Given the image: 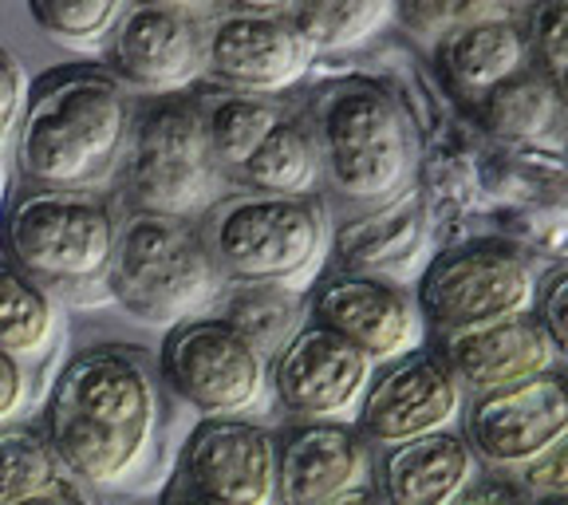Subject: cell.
<instances>
[{
	"label": "cell",
	"instance_id": "6da1fadb",
	"mask_svg": "<svg viewBox=\"0 0 568 505\" xmlns=\"http://www.w3.org/2000/svg\"><path fill=\"white\" fill-rule=\"evenodd\" d=\"M134 99L99 63L55 68L28 88L12 139L20 186L106 190L131 142Z\"/></svg>",
	"mask_w": 568,
	"mask_h": 505
},
{
	"label": "cell",
	"instance_id": "7a4b0ae2",
	"mask_svg": "<svg viewBox=\"0 0 568 505\" xmlns=\"http://www.w3.org/2000/svg\"><path fill=\"white\" fill-rule=\"evenodd\" d=\"M308 131L320 154V186L352 210H383L415 182V119L383 83H328L312 99Z\"/></svg>",
	"mask_w": 568,
	"mask_h": 505
},
{
	"label": "cell",
	"instance_id": "3957f363",
	"mask_svg": "<svg viewBox=\"0 0 568 505\" xmlns=\"http://www.w3.org/2000/svg\"><path fill=\"white\" fill-rule=\"evenodd\" d=\"M119 238V205L103 190L20 186L0 213V257L55 301L103 293Z\"/></svg>",
	"mask_w": 568,
	"mask_h": 505
},
{
	"label": "cell",
	"instance_id": "277c9868",
	"mask_svg": "<svg viewBox=\"0 0 568 505\" xmlns=\"http://www.w3.org/2000/svg\"><path fill=\"white\" fill-rule=\"evenodd\" d=\"M115 202L123 210L166 213L197 222L233 190L210 147L197 95H151L134 103L131 142L115 174Z\"/></svg>",
	"mask_w": 568,
	"mask_h": 505
},
{
	"label": "cell",
	"instance_id": "5b68a950",
	"mask_svg": "<svg viewBox=\"0 0 568 505\" xmlns=\"http://www.w3.org/2000/svg\"><path fill=\"white\" fill-rule=\"evenodd\" d=\"M103 289L134 324L170 332L182 320L205 316L222 296L225 276L213 265L197 222L123 210Z\"/></svg>",
	"mask_w": 568,
	"mask_h": 505
},
{
	"label": "cell",
	"instance_id": "8992f818",
	"mask_svg": "<svg viewBox=\"0 0 568 505\" xmlns=\"http://www.w3.org/2000/svg\"><path fill=\"white\" fill-rule=\"evenodd\" d=\"M213 265L230 284H276L304 293L328 253V205L233 186L197 218Z\"/></svg>",
	"mask_w": 568,
	"mask_h": 505
},
{
	"label": "cell",
	"instance_id": "52a82bcc",
	"mask_svg": "<svg viewBox=\"0 0 568 505\" xmlns=\"http://www.w3.org/2000/svg\"><path fill=\"white\" fill-rule=\"evenodd\" d=\"M159 383L202 418L253 415L268 395V360L217 316H190L159 347Z\"/></svg>",
	"mask_w": 568,
	"mask_h": 505
},
{
	"label": "cell",
	"instance_id": "ba28073f",
	"mask_svg": "<svg viewBox=\"0 0 568 505\" xmlns=\"http://www.w3.org/2000/svg\"><path fill=\"white\" fill-rule=\"evenodd\" d=\"M532 296L537 284L529 265L501 241H470L446 249L423 269L415 284L418 312L435 336L525 316L532 312Z\"/></svg>",
	"mask_w": 568,
	"mask_h": 505
},
{
	"label": "cell",
	"instance_id": "9c48e42d",
	"mask_svg": "<svg viewBox=\"0 0 568 505\" xmlns=\"http://www.w3.org/2000/svg\"><path fill=\"white\" fill-rule=\"evenodd\" d=\"M52 403L80 415L83 423L99 426L106 435L139 443L154 451L162 423L159 403V367L142 352L123 344L83 347L60 367L52 383Z\"/></svg>",
	"mask_w": 568,
	"mask_h": 505
},
{
	"label": "cell",
	"instance_id": "30bf717a",
	"mask_svg": "<svg viewBox=\"0 0 568 505\" xmlns=\"http://www.w3.org/2000/svg\"><path fill=\"white\" fill-rule=\"evenodd\" d=\"M375 364L332 329L304 320L268 360V395L293 423H352Z\"/></svg>",
	"mask_w": 568,
	"mask_h": 505
},
{
	"label": "cell",
	"instance_id": "8fae6325",
	"mask_svg": "<svg viewBox=\"0 0 568 505\" xmlns=\"http://www.w3.org/2000/svg\"><path fill=\"white\" fill-rule=\"evenodd\" d=\"M462 407H466V391L458 375L446 367L435 347H418L375 367L352 423L375 451H383V446L446 431L462 415Z\"/></svg>",
	"mask_w": 568,
	"mask_h": 505
},
{
	"label": "cell",
	"instance_id": "7c38bea8",
	"mask_svg": "<svg viewBox=\"0 0 568 505\" xmlns=\"http://www.w3.org/2000/svg\"><path fill=\"white\" fill-rule=\"evenodd\" d=\"M103 68L146 99L194 91L205 80V20L131 0L103 44Z\"/></svg>",
	"mask_w": 568,
	"mask_h": 505
},
{
	"label": "cell",
	"instance_id": "4fadbf2b",
	"mask_svg": "<svg viewBox=\"0 0 568 505\" xmlns=\"http://www.w3.org/2000/svg\"><path fill=\"white\" fill-rule=\"evenodd\" d=\"M568 431V375L549 372L521 380L514 387L474 395L462 407V435L478 462L497 471H521L541 458Z\"/></svg>",
	"mask_w": 568,
	"mask_h": 505
},
{
	"label": "cell",
	"instance_id": "5bb4252c",
	"mask_svg": "<svg viewBox=\"0 0 568 505\" xmlns=\"http://www.w3.org/2000/svg\"><path fill=\"white\" fill-rule=\"evenodd\" d=\"M312 60L316 52L288 12L222 9L205 20V80L213 88L273 99L293 88Z\"/></svg>",
	"mask_w": 568,
	"mask_h": 505
},
{
	"label": "cell",
	"instance_id": "9a60e30c",
	"mask_svg": "<svg viewBox=\"0 0 568 505\" xmlns=\"http://www.w3.org/2000/svg\"><path fill=\"white\" fill-rule=\"evenodd\" d=\"M178 486L217 505H276V435L248 415L197 418Z\"/></svg>",
	"mask_w": 568,
	"mask_h": 505
},
{
	"label": "cell",
	"instance_id": "2e32d148",
	"mask_svg": "<svg viewBox=\"0 0 568 505\" xmlns=\"http://www.w3.org/2000/svg\"><path fill=\"white\" fill-rule=\"evenodd\" d=\"M308 320L344 336L375 367L426 347V320L415 293L372 273H336L312 289Z\"/></svg>",
	"mask_w": 568,
	"mask_h": 505
},
{
	"label": "cell",
	"instance_id": "e0dca14e",
	"mask_svg": "<svg viewBox=\"0 0 568 505\" xmlns=\"http://www.w3.org/2000/svg\"><path fill=\"white\" fill-rule=\"evenodd\" d=\"M375 446L355 423H293L276 435V505H324L372 486Z\"/></svg>",
	"mask_w": 568,
	"mask_h": 505
},
{
	"label": "cell",
	"instance_id": "ac0fdd59",
	"mask_svg": "<svg viewBox=\"0 0 568 505\" xmlns=\"http://www.w3.org/2000/svg\"><path fill=\"white\" fill-rule=\"evenodd\" d=\"M435 340V352L458 375L462 391L470 400L474 395H489V391L514 387L521 380H532V375L557 367L560 360L532 312L494 320V324H478V329L443 332Z\"/></svg>",
	"mask_w": 568,
	"mask_h": 505
},
{
	"label": "cell",
	"instance_id": "d6986e66",
	"mask_svg": "<svg viewBox=\"0 0 568 505\" xmlns=\"http://www.w3.org/2000/svg\"><path fill=\"white\" fill-rule=\"evenodd\" d=\"M474 478L478 454L454 426L399 446H383L372 474L375 494L387 505H454Z\"/></svg>",
	"mask_w": 568,
	"mask_h": 505
},
{
	"label": "cell",
	"instance_id": "ffe728a7",
	"mask_svg": "<svg viewBox=\"0 0 568 505\" xmlns=\"http://www.w3.org/2000/svg\"><path fill=\"white\" fill-rule=\"evenodd\" d=\"M438 71L446 75L454 91L466 103L478 107L497 83H506L521 68H529V36L517 20L509 17H486L458 24L435 40Z\"/></svg>",
	"mask_w": 568,
	"mask_h": 505
},
{
	"label": "cell",
	"instance_id": "44dd1931",
	"mask_svg": "<svg viewBox=\"0 0 568 505\" xmlns=\"http://www.w3.org/2000/svg\"><path fill=\"white\" fill-rule=\"evenodd\" d=\"M63 340V309L48 289L0 257V355L20 367L44 364Z\"/></svg>",
	"mask_w": 568,
	"mask_h": 505
},
{
	"label": "cell",
	"instance_id": "7402d4cb",
	"mask_svg": "<svg viewBox=\"0 0 568 505\" xmlns=\"http://www.w3.org/2000/svg\"><path fill=\"white\" fill-rule=\"evenodd\" d=\"M210 316L230 324L248 347H257L265 360H273L308 320V301L296 289H276V284H230L213 301Z\"/></svg>",
	"mask_w": 568,
	"mask_h": 505
},
{
	"label": "cell",
	"instance_id": "603a6c76",
	"mask_svg": "<svg viewBox=\"0 0 568 505\" xmlns=\"http://www.w3.org/2000/svg\"><path fill=\"white\" fill-rule=\"evenodd\" d=\"M237 190H257V194H284L304 198L320 186V154L308 123L284 115L273 131L261 139V147L248 154L245 166L233 174Z\"/></svg>",
	"mask_w": 568,
	"mask_h": 505
},
{
	"label": "cell",
	"instance_id": "cb8c5ba5",
	"mask_svg": "<svg viewBox=\"0 0 568 505\" xmlns=\"http://www.w3.org/2000/svg\"><path fill=\"white\" fill-rule=\"evenodd\" d=\"M481 123L489 127V134L506 142H529L545 139L560 119V99L552 75H545L537 63L521 68L517 75H509L506 83H497L486 99L478 103Z\"/></svg>",
	"mask_w": 568,
	"mask_h": 505
},
{
	"label": "cell",
	"instance_id": "d4e9b609",
	"mask_svg": "<svg viewBox=\"0 0 568 505\" xmlns=\"http://www.w3.org/2000/svg\"><path fill=\"white\" fill-rule=\"evenodd\" d=\"M205 115V131H210V147L222 162V170L237 174L248 162V154L257 151L261 139L284 119V107L268 95H245V91H210L197 95Z\"/></svg>",
	"mask_w": 568,
	"mask_h": 505
},
{
	"label": "cell",
	"instance_id": "484cf974",
	"mask_svg": "<svg viewBox=\"0 0 568 505\" xmlns=\"http://www.w3.org/2000/svg\"><path fill=\"white\" fill-rule=\"evenodd\" d=\"M288 20L312 52H347L395 20V0H293Z\"/></svg>",
	"mask_w": 568,
	"mask_h": 505
},
{
	"label": "cell",
	"instance_id": "4316f807",
	"mask_svg": "<svg viewBox=\"0 0 568 505\" xmlns=\"http://www.w3.org/2000/svg\"><path fill=\"white\" fill-rule=\"evenodd\" d=\"M131 0H28L40 32L68 48H103Z\"/></svg>",
	"mask_w": 568,
	"mask_h": 505
},
{
	"label": "cell",
	"instance_id": "83f0119b",
	"mask_svg": "<svg viewBox=\"0 0 568 505\" xmlns=\"http://www.w3.org/2000/svg\"><path fill=\"white\" fill-rule=\"evenodd\" d=\"M55 478H63V471L44 438V426H0V505L52 486Z\"/></svg>",
	"mask_w": 568,
	"mask_h": 505
},
{
	"label": "cell",
	"instance_id": "f1b7e54d",
	"mask_svg": "<svg viewBox=\"0 0 568 505\" xmlns=\"http://www.w3.org/2000/svg\"><path fill=\"white\" fill-rule=\"evenodd\" d=\"M395 17L418 36V40H443L450 28L470 20L501 17L489 0H395Z\"/></svg>",
	"mask_w": 568,
	"mask_h": 505
},
{
	"label": "cell",
	"instance_id": "f546056e",
	"mask_svg": "<svg viewBox=\"0 0 568 505\" xmlns=\"http://www.w3.org/2000/svg\"><path fill=\"white\" fill-rule=\"evenodd\" d=\"M529 55L532 63L557 80L568 71V0H541L529 20Z\"/></svg>",
	"mask_w": 568,
	"mask_h": 505
},
{
	"label": "cell",
	"instance_id": "4dcf8cb0",
	"mask_svg": "<svg viewBox=\"0 0 568 505\" xmlns=\"http://www.w3.org/2000/svg\"><path fill=\"white\" fill-rule=\"evenodd\" d=\"M28 75H24V63L9 52V48H0V159H9L12 151V139H17V127L24 119V103H28Z\"/></svg>",
	"mask_w": 568,
	"mask_h": 505
},
{
	"label": "cell",
	"instance_id": "1f68e13d",
	"mask_svg": "<svg viewBox=\"0 0 568 505\" xmlns=\"http://www.w3.org/2000/svg\"><path fill=\"white\" fill-rule=\"evenodd\" d=\"M532 316H537V324L545 329L549 344L557 347V355L568 360V269L552 273L549 281L537 289V296H532Z\"/></svg>",
	"mask_w": 568,
	"mask_h": 505
},
{
	"label": "cell",
	"instance_id": "d6a6232c",
	"mask_svg": "<svg viewBox=\"0 0 568 505\" xmlns=\"http://www.w3.org/2000/svg\"><path fill=\"white\" fill-rule=\"evenodd\" d=\"M521 486L537 497L568 494V431L529 466H521Z\"/></svg>",
	"mask_w": 568,
	"mask_h": 505
},
{
	"label": "cell",
	"instance_id": "836d02e7",
	"mask_svg": "<svg viewBox=\"0 0 568 505\" xmlns=\"http://www.w3.org/2000/svg\"><path fill=\"white\" fill-rule=\"evenodd\" d=\"M28 391H32L28 367H20L9 355H0V426L17 423L20 411L28 407Z\"/></svg>",
	"mask_w": 568,
	"mask_h": 505
},
{
	"label": "cell",
	"instance_id": "e575fe53",
	"mask_svg": "<svg viewBox=\"0 0 568 505\" xmlns=\"http://www.w3.org/2000/svg\"><path fill=\"white\" fill-rule=\"evenodd\" d=\"M454 505H532L521 486L506 478H474Z\"/></svg>",
	"mask_w": 568,
	"mask_h": 505
},
{
	"label": "cell",
	"instance_id": "d590c367",
	"mask_svg": "<svg viewBox=\"0 0 568 505\" xmlns=\"http://www.w3.org/2000/svg\"><path fill=\"white\" fill-rule=\"evenodd\" d=\"M9 505H91V497L83 494L80 482H71L68 474H63L52 486L36 489V494H28V497H17V502H9Z\"/></svg>",
	"mask_w": 568,
	"mask_h": 505
},
{
	"label": "cell",
	"instance_id": "8d00e7d4",
	"mask_svg": "<svg viewBox=\"0 0 568 505\" xmlns=\"http://www.w3.org/2000/svg\"><path fill=\"white\" fill-rule=\"evenodd\" d=\"M146 4L186 12V17H194V20H210V17H217V12H222V0H146Z\"/></svg>",
	"mask_w": 568,
	"mask_h": 505
},
{
	"label": "cell",
	"instance_id": "74e56055",
	"mask_svg": "<svg viewBox=\"0 0 568 505\" xmlns=\"http://www.w3.org/2000/svg\"><path fill=\"white\" fill-rule=\"evenodd\" d=\"M222 9L233 12H288L293 9V0H222Z\"/></svg>",
	"mask_w": 568,
	"mask_h": 505
},
{
	"label": "cell",
	"instance_id": "f35d334b",
	"mask_svg": "<svg viewBox=\"0 0 568 505\" xmlns=\"http://www.w3.org/2000/svg\"><path fill=\"white\" fill-rule=\"evenodd\" d=\"M324 505H387V502L375 494V486H355V489H347V494L332 497V502H324Z\"/></svg>",
	"mask_w": 568,
	"mask_h": 505
},
{
	"label": "cell",
	"instance_id": "ab89813d",
	"mask_svg": "<svg viewBox=\"0 0 568 505\" xmlns=\"http://www.w3.org/2000/svg\"><path fill=\"white\" fill-rule=\"evenodd\" d=\"M162 505H217V502H205V497H197V494H190V489L178 486V489H170Z\"/></svg>",
	"mask_w": 568,
	"mask_h": 505
},
{
	"label": "cell",
	"instance_id": "60d3db41",
	"mask_svg": "<svg viewBox=\"0 0 568 505\" xmlns=\"http://www.w3.org/2000/svg\"><path fill=\"white\" fill-rule=\"evenodd\" d=\"M552 83H557V99H560V115H568V71H560V75H557V80H552Z\"/></svg>",
	"mask_w": 568,
	"mask_h": 505
},
{
	"label": "cell",
	"instance_id": "b9f144b4",
	"mask_svg": "<svg viewBox=\"0 0 568 505\" xmlns=\"http://www.w3.org/2000/svg\"><path fill=\"white\" fill-rule=\"evenodd\" d=\"M4 194H9V170H4V159H0V205H4Z\"/></svg>",
	"mask_w": 568,
	"mask_h": 505
},
{
	"label": "cell",
	"instance_id": "7bdbcfd3",
	"mask_svg": "<svg viewBox=\"0 0 568 505\" xmlns=\"http://www.w3.org/2000/svg\"><path fill=\"white\" fill-rule=\"evenodd\" d=\"M537 505H568V494H549V497H537Z\"/></svg>",
	"mask_w": 568,
	"mask_h": 505
},
{
	"label": "cell",
	"instance_id": "ee69618b",
	"mask_svg": "<svg viewBox=\"0 0 568 505\" xmlns=\"http://www.w3.org/2000/svg\"><path fill=\"white\" fill-rule=\"evenodd\" d=\"M489 4H494V9L501 12V17H506V9H509V4H529V0H489Z\"/></svg>",
	"mask_w": 568,
	"mask_h": 505
}]
</instances>
